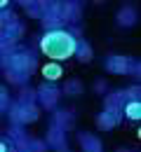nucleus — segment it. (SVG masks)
Segmentation results:
<instances>
[{"instance_id":"f257e3e1","label":"nucleus","mask_w":141,"mask_h":152,"mask_svg":"<svg viewBox=\"0 0 141 152\" xmlns=\"http://www.w3.org/2000/svg\"><path fill=\"white\" fill-rule=\"evenodd\" d=\"M40 49L42 54L52 61H63V58H71L78 52V42L71 33L66 31H52L40 40Z\"/></svg>"},{"instance_id":"f03ea898","label":"nucleus","mask_w":141,"mask_h":152,"mask_svg":"<svg viewBox=\"0 0 141 152\" xmlns=\"http://www.w3.org/2000/svg\"><path fill=\"white\" fill-rule=\"evenodd\" d=\"M42 75L47 77V80H59L61 77V68L57 63H47V66H42Z\"/></svg>"},{"instance_id":"7ed1b4c3","label":"nucleus","mask_w":141,"mask_h":152,"mask_svg":"<svg viewBox=\"0 0 141 152\" xmlns=\"http://www.w3.org/2000/svg\"><path fill=\"white\" fill-rule=\"evenodd\" d=\"M125 115H127L129 119H139V117H141V105H139V101L127 103V105H125Z\"/></svg>"},{"instance_id":"20e7f679","label":"nucleus","mask_w":141,"mask_h":152,"mask_svg":"<svg viewBox=\"0 0 141 152\" xmlns=\"http://www.w3.org/2000/svg\"><path fill=\"white\" fill-rule=\"evenodd\" d=\"M0 152H7V148H5V143H0Z\"/></svg>"},{"instance_id":"39448f33","label":"nucleus","mask_w":141,"mask_h":152,"mask_svg":"<svg viewBox=\"0 0 141 152\" xmlns=\"http://www.w3.org/2000/svg\"><path fill=\"white\" fill-rule=\"evenodd\" d=\"M7 2H10V0H0V7H5V5H7Z\"/></svg>"}]
</instances>
